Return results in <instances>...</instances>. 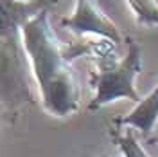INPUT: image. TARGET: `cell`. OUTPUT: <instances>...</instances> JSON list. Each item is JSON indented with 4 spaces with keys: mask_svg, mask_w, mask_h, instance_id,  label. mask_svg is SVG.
<instances>
[{
    "mask_svg": "<svg viewBox=\"0 0 158 157\" xmlns=\"http://www.w3.org/2000/svg\"><path fill=\"white\" fill-rule=\"evenodd\" d=\"M20 42L38 83L43 108L52 116H70L79 108V85L69 52L50 27L47 9L20 29Z\"/></svg>",
    "mask_w": 158,
    "mask_h": 157,
    "instance_id": "cell-1",
    "label": "cell"
},
{
    "mask_svg": "<svg viewBox=\"0 0 158 157\" xmlns=\"http://www.w3.org/2000/svg\"><path fill=\"white\" fill-rule=\"evenodd\" d=\"M142 52L138 43L133 40L128 42V52L126 56L108 67H102L94 74V87H95V96L88 105V110H97V108L108 105L117 99H131L135 103H140L142 98L138 96L135 88V78L142 70Z\"/></svg>",
    "mask_w": 158,
    "mask_h": 157,
    "instance_id": "cell-2",
    "label": "cell"
},
{
    "mask_svg": "<svg viewBox=\"0 0 158 157\" xmlns=\"http://www.w3.org/2000/svg\"><path fill=\"white\" fill-rule=\"evenodd\" d=\"M61 25L77 34H95L113 43L122 42L118 27L101 11L95 0H77L72 16L61 20Z\"/></svg>",
    "mask_w": 158,
    "mask_h": 157,
    "instance_id": "cell-3",
    "label": "cell"
},
{
    "mask_svg": "<svg viewBox=\"0 0 158 157\" xmlns=\"http://www.w3.org/2000/svg\"><path fill=\"white\" fill-rule=\"evenodd\" d=\"M52 0H0V31H20L23 24L47 9Z\"/></svg>",
    "mask_w": 158,
    "mask_h": 157,
    "instance_id": "cell-4",
    "label": "cell"
},
{
    "mask_svg": "<svg viewBox=\"0 0 158 157\" xmlns=\"http://www.w3.org/2000/svg\"><path fill=\"white\" fill-rule=\"evenodd\" d=\"M117 123L122 128H135L144 136L151 134L158 125V85L149 96L137 103V107L128 116L117 119Z\"/></svg>",
    "mask_w": 158,
    "mask_h": 157,
    "instance_id": "cell-5",
    "label": "cell"
},
{
    "mask_svg": "<svg viewBox=\"0 0 158 157\" xmlns=\"http://www.w3.org/2000/svg\"><path fill=\"white\" fill-rule=\"evenodd\" d=\"M113 141H115V145L118 146L122 157H149L148 152L142 148V145H138V141L133 136L131 128L118 127L113 132Z\"/></svg>",
    "mask_w": 158,
    "mask_h": 157,
    "instance_id": "cell-6",
    "label": "cell"
},
{
    "mask_svg": "<svg viewBox=\"0 0 158 157\" xmlns=\"http://www.w3.org/2000/svg\"><path fill=\"white\" fill-rule=\"evenodd\" d=\"M133 11L137 22L144 25H158V2L156 0H126Z\"/></svg>",
    "mask_w": 158,
    "mask_h": 157,
    "instance_id": "cell-7",
    "label": "cell"
},
{
    "mask_svg": "<svg viewBox=\"0 0 158 157\" xmlns=\"http://www.w3.org/2000/svg\"><path fill=\"white\" fill-rule=\"evenodd\" d=\"M20 2H32V0H20Z\"/></svg>",
    "mask_w": 158,
    "mask_h": 157,
    "instance_id": "cell-8",
    "label": "cell"
},
{
    "mask_svg": "<svg viewBox=\"0 0 158 157\" xmlns=\"http://www.w3.org/2000/svg\"><path fill=\"white\" fill-rule=\"evenodd\" d=\"M156 127H158V125H156ZM156 137H158V136H156Z\"/></svg>",
    "mask_w": 158,
    "mask_h": 157,
    "instance_id": "cell-9",
    "label": "cell"
}]
</instances>
